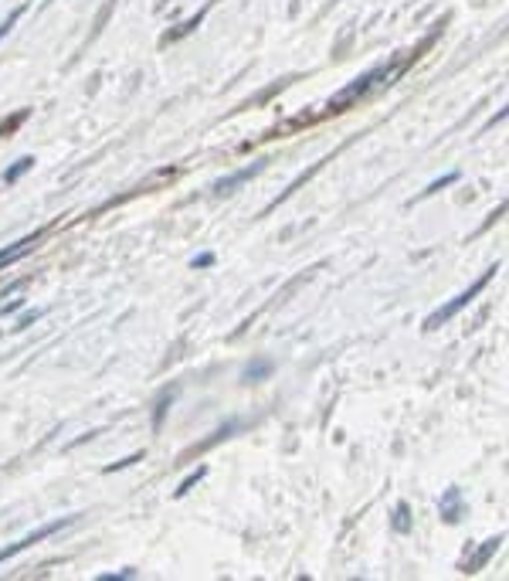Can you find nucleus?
Wrapping results in <instances>:
<instances>
[{"mask_svg": "<svg viewBox=\"0 0 509 581\" xmlns=\"http://www.w3.org/2000/svg\"><path fill=\"white\" fill-rule=\"evenodd\" d=\"M496 272H499V266L486 269V272H482V276L476 279V283H472L469 289H465V293H459V296L452 299V303H445L442 310H435V313H431L428 320H425V330H438V327H442V323H448V320H452L455 313H462L465 306H469L472 299H476V296L482 293V289H486L489 283H493V279H496Z\"/></svg>", "mask_w": 509, "mask_h": 581, "instance_id": "obj_1", "label": "nucleus"}, {"mask_svg": "<svg viewBox=\"0 0 509 581\" xmlns=\"http://www.w3.org/2000/svg\"><path fill=\"white\" fill-rule=\"evenodd\" d=\"M387 75H391V68L387 65H381V68H370L367 75H360V79H353L347 89L340 92V96H336L333 102H330V109H343V106H350L353 99H360L364 96V92H370L377 85V79H387Z\"/></svg>", "mask_w": 509, "mask_h": 581, "instance_id": "obj_2", "label": "nucleus"}, {"mask_svg": "<svg viewBox=\"0 0 509 581\" xmlns=\"http://www.w3.org/2000/svg\"><path fill=\"white\" fill-rule=\"evenodd\" d=\"M75 524V517H58V520H51V524H45V527H38L34 534H28V537H21L17 544H11V548H4L0 551V565H4L7 558H14V554H21V551H28L31 544H38V541H45V537H51V534H58L62 527H72Z\"/></svg>", "mask_w": 509, "mask_h": 581, "instance_id": "obj_3", "label": "nucleus"}, {"mask_svg": "<svg viewBox=\"0 0 509 581\" xmlns=\"http://www.w3.org/2000/svg\"><path fill=\"white\" fill-rule=\"evenodd\" d=\"M38 242H41V232H34V235H24L21 242L7 245V249H0V269H7V266H14L17 259H24Z\"/></svg>", "mask_w": 509, "mask_h": 581, "instance_id": "obj_4", "label": "nucleus"}, {"mask_svg": "<svg viewBox=\"0 0 509 581\" xmlns=\"http://www.w3.org/2000/svg\"><path fill=\"white\" fill-rule=\"evenodd\" d=\"M265 164H252V167H245V170H238V174H231V177H224V181L214 184V194H235L241 184L245 181H252L255 174H262Z\"/></svg>", "mask_w": 509, "mask_h": 581, "instance_id": "obj_5", "label": "nucleus"}, {"mask_svg": "<svg viewBox=\"0 0 509 581\" xmlns=\"http://www.w3.org/2000/svg\"><path fill=\"white\" fill-rule=\"evenodd\" d=\"M499 544H503V537H493V541H486V548H482V551L476 554V558H472V561H465V575H476V571H479V568L486 565V561H489V558H493V554H496V548H499Z\"/></svg>", "mask_w": 509, "mask_h": 581, "instance_id": "obj_6", "label": "nucleus"}, {"mask_svg": "<svg viewBox=\"0 0 509 581\" xmlns=\"http://www.w3.org/2000/svg\"><path fill=\"white\" fill-rule=\"evenodd\" d=\"M459 514H462V493L452 486V490L445 493V500H442V517L448 520V524H455V520H459Z\"/></svg>", "mask_w": 509, "mask_h": 581, "instance_id": "obj_7", "label": "nucleus"}, {"mask_svg": "<svg viewBox=\"0 0 509 581\" xmlns=\"http://www.w3.org/2000/svg\"><path fill=\"white\" fill-rule=\"evenodd\" d=\"M31 167H34V157H21V160H17V164H14V167H11V170H7V174H4V181H7V184L21 181V177L28 174Z\"/></svg>", "mask_w": 509, "mask_h": 581, "instance_id": "obj_8", "label": "nucleus"}, {"mask_svg": "<svg viewBox=\"0 0 509 581\" xmlns=\"http://www.w3.org/2000/svg\"><path fill=\"white\" fill-rule=\"evenodd\" d=\"M394 531H398V534H408V531H411V510H408V503H398V517H394Z\"/></svg>", "mask_w": 509, "mask_h": 581, "instance_id": "obj_9", "label": "nucleus"}, {"mask_svg": "<svg viewBox=\"0 0 509 581\" xmlns=\"http://www.w3.org/2000/svg\"><path fill=\"white\" fill-rule=\"evenodd\" d=\"M269 374H272V361H258L245 371V381H262V378H269Z\"/></svg>", "mask_w": 509, "mask_h": 581, "instance_id": "obj_10", "label": "nucleus"}, {"mask_svg": "<svg viewBox=\"0 0 509 581\" xmlns=\"http://www.w3.org/2000/svg\"><path fill=\"white\" fill-rule=\"evenodd\" d=\"M204 476H207V466H201V469H197V473H191V476H187L184 483L177 486V497H184V493H191V486H197V483H201Z\"/></svg>", "mask_w": 509, "mask_h": 581, "instance_id": "obj_11", "label": "nucleus"}, {"mask_svg": "<svg viewBox=\"0 0 509 581\" xmlns=\"http://www.w3.org/2000/svg\"><path fill=\"white\" fill-rule=\"evenodd\" d=\"M143 459V452H133V456H126V459H119V463H112V466H106L102 473H116V469H126V466H133V463H140Z\"/></svg>", "mask_w": 509, "mask_h": 581, "instance_id": "obj_12", "label": "nucleus"}, {"mask_svg": "<svg viewBox=\"0 0 509 581\" xmlns=\"http://www.w3.org/2000/svg\"><path fill=\"white\" fill-rule=\"evenodd\" d=\"M455 181H459V174H448V177H442V181H435V184H428V191H425V198H428V194H438V191H442V187H448V184H455Z\"/></svg>", "mask_w": 509, "mask_h": 581, "instance_id": "obj_13", "label": "nucleus"}, {"mask_svg": "<svg viewBox=\"0 0 509 581\" xmlns=\"http://www.w3.org/2000/svg\"><path fill=\"white\" fill-rule=\"evenodd\" d=\"M21 14H24V7H17V11H14L11 17H7V21H4V24H0V38H4V34H7V31H11L17 21H21Z\"/></svg>", "mask_w": 509, "mask_h": 581, "instance_id": "obj_14", "label": "nucleus"}, {"mask_svg": "<svg viewBox=\"0 0 509 581\" xmlns=\"http://www.w3.org/2000/svg\"><path fill=\"white\" fill-rule=\"evenodd\" d=\"M34 320H41V313H38V310L24 313V316H21V320H17V327H14V330H24V327H31V323H34Z\"/></svg>", "mask_w": 509, "mask_h": 581, "instance_id": "obj_15", "label": "nucleus"}, {"mask_svg": "<svg viewBox=\"0 0 509 581\" xmlns=\"http://www.w3.org/2000/svg\"><path fill=\"white\" fill-rule=\"evenodd\" d=\"M211 262H214V255L207 252V255H197V259L191 262V266H194V269H207V266H211Z\"/></svg>", "mask_w": 509, "mask_h": 581, "instance_id": "obj_16", "label": "nucleus"}, {"mask_svg": "<svg viewBox=\"0 0 509 581\" xmlns=\"http://www.w3.org/2000/svg\"><path fill=\"white\" fill-rule=\"evenodd\" d=\"M21 299H14V303H4V306H0V316H7V313H17V310H21Z\"/></svg>", "mask_w": 509, "mask_h": 581, "instance_id": "obj_17", "label": "nucleus"}]
</instances>
